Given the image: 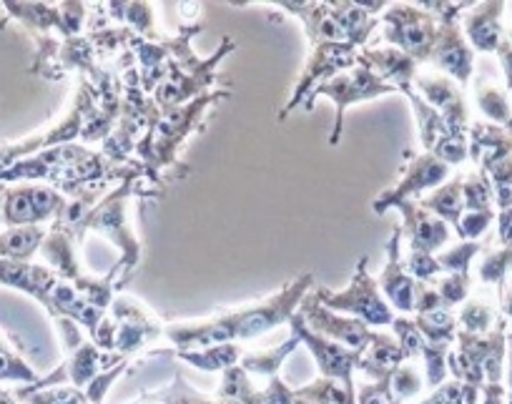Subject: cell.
<instances>
[{
	"mask_svg": "<svg viewBox=\"0 0 512 404\" xmlns=\"http://www.w3.org/2000/svg\"><path fill=\"white\" fill-rule=\"evenodd\" d=\"M299 347V339L297 337H289L287 342H282L279 347L267 349V352H246L241 357L239 367L244 369L249 377H262V379H274L279 377V369H282L284 359Z\"/></svg>",
	"mask_w": 512,
	"mask_h": 404,
	"instance_id": "cell-29",
	"label": "cell"
},
{
	"mask_svg": "<svg viewBox=\"0 0 512 404\" xmlns=\"http://www.w3.org/2000/svg\"><path fill=\"white\" fill-rule=\"evenodd\" d=\"M402 96L410 101L412 113H415V118H417V131H420L422 149H425L427 154H432V151H435L437 146H440L442 141H445L447 136H452L455 131H450V128H447V123L442 121L440 113H437L432 106H427V103L417 96L415 88L405 91Z\"/></svg>",
	"mask_w": 512,
	"mask_h": 404,
	"instance_id": "cell-26",
	"label": "cell"
},
{
	"mask_svg": "<svg viewBox=\"0 0 512 404\" xmlns=\"http://www.w3.org/2000/svg\"><path fill=\"white\" fill-rule=\"evenodd\" d=\"M397 211L402 214V234H405L410 251L435 254L450 241V226L427 209H422L420 201H402V204H397Z\"/></svg>",
	"mask_w": 512,
	"mask_h": 404,
	"instance_id": "cell-19",
	"label": "cell"
},
{
	"mask_svg": "<svg viewBox=\"0 0 512 404\" xmlns=\"http://www.w3.org/2000/svg\"><path fill=\"white\" fill-rule=\"evenodd\" d=\"M415 324L420 329L422 337L430 344H442V347H452L457 339V317L450 309H435V312L415 314Z\"/></svg>",
	"mask_w": 512,
	"mask_h": 404,
	"instance_id": "cell-31",
	"label": "cell"
},
{
	"mask_svg": "<svg viewBox=\"0 0 512 404\" xmlns=\"http://www.w3.org/2000/svg\"><path fill=\"white\" fill-rule=\"evenodd\" d=\"M0 382L36 384L38 374L36 369H31L23 362L21 354H8V357H0Z\"/></svg>",
	"mask_w": 512,
	"mask_h": 404,
	"instance_id": "cell-45",
	"label": "cell"
},
{
	"mask_svg": "<svg viewBox=\"0 0 512 404\" xmlns=\"http://www.w3.org/2000/svg\"><path fill=\"white\" fill-rule=\"evenodd\" d=\"M359 63L372 68V71L377 73V78H382L384 83L395 86L400 93L415 88V81L417 76H420V68H422L415 58L402 53L400 48L367 46L359 51Z\"/></svg>",
	"mask_w": 512,
	"mask_h": 404,
	"instance_id": "cell-20",
	"label": "cell"
},
{
	"mask_svg": "<svg viewBox=\"0 0 512 404\" xmlns=\"http://www.w3.org/2000/svg\"><path fill=\"white\" fill-rule=\"evenodd\" d=\"M211 397L196 392L189 382L184 379V374H176L171 379L169 387H161L156 392H146L136 399L134 404H206Z\"/></svg>",
	"mask_w": 512,
	"mask_h": 404,
	"instance_id": "cell-32",
	"label": "cell"
},
{
	"mask_svg": "<svg viewBox=\"0 0 512 404\" xmlns=\"http://www.w3.org/2000/svg\"><path fill=\"white\" fill-rule=\"evenodd\" d=\"M402 364H405V357H402L400 342L392 334L374 332V339L359 359V372L367 374L372 382H379V379H392V374Z\"/></svg>",
	"mask_w": 512,
	"mask_h": 404,
	"instance_id": "cell-23",
	"label": "cell"
},
{
	"mask_svg": "<svg viewBox=\"0 0 512 404\" xmlns=\"http://www.w3.org/2000/svg\"><path fill=\"white\" fill-rule=\"evenodd\" d=\"M405 266H407V272H410L417 282L432 284L442 277V269H440V264H437V256L427 254V251H410Z\"/></svg>",
	"mask_w": 512,
	"mask_h": 404,
	"instance_id": "cell-43",
	"label": "cell"
},
{
	"mask_svg": "<svg viewBox=\"0 0 512 404\" xmlns=\"http://www.w3.org/2000/svg\"><path fill=\"white\" fill-rule=\"evenodd\" d=\"M108 314L116 322V354L121 357L131 359L141 349L149 347L154 339L164 337V324L136 297L116 294Z\"/></svg>",
	"mask_w": 512,
	"mask_h": 404,
	"instance_id": "cell-14",
	"label": "cell"
},
{
	"mask_svg": "<svg viewBox=\"0 0 512 404\" xmlns=\"http://www.w3.org/2000/svg\"><path fill=\"white\" fill-rule=\"evenodd\" d=\"M312 289L314 274L307 272L284 284L277 294L249 304V307H239L234 312H224L219 317L201 319V322L166 324L164 337L169 339L174 352H194V349L216 347V344L249 342V339L262 337L282 324H289L302 299Z\"/></svg>",
	"mask_w": 512,
	"mask_h": 404,
	"instance_id": "cell-1",
	"label": "cell"
},
{
	"mask_svg": "<svg viewBox=\"0 0 512 404\" xmlns=\"http://www.w3.org/2000/svg\"><path fill=\"white\" fill-rule=\"evenodd\" d=\"M103 11L116 26L128 28L141 41H159L161 38L156 33V18L151 3H106Z\"/></svg>",
	"mask_w": 512,
	"mask_h": 404,
	"instance_id": "cell-24",
	"label": "cell"
},
{
	"mask_svg": "<svg viewBox=\"0 0 512 404\" xmlns=\"http://www.w3.org/2000/svg\"><path fill=\"white\" fill-rule=\"evenodd\" d=\"M437 18V41L432 48L430 66L440 68L457 86H467L475 71V51L467 43L460 16L467 3H422Z\"/></svg>",
	"mask_w": 512,
	"mask_h": 404,
	"instance_id": "cell-9",
	"label": "cell"
},
{
	"mask_svg": "<svg viewBox=\"0 0 512 404\" xmlns=\"http://www.w3.org/2000/svg\"><path fill=\"white\" fill-rule=\"evenodd\" d=\"M312 292L302 299V304H299L297 309V312L302 314L304 324H307L312 332L322 334V337L332 339V342L342 344V347L352 349V352H364V349L369 347V342L374 339V329L367 327L364 322H359V319L347 317V314H337L332 312V309L322 307Z\"/></svg>",
	"mask_w": 512,
	"mask_h": 404,
	"instance_id": "cell-15",
	"label": "cell"
},
{
	"mask_svg": "<svg viewBox=\"0 0 512 404\" xmlns=\"http://www.w3.org/2000/svg\"><path fill=\"white\" fill-rule=\"evenodd\" d=\"M417 96L427 103V106L435 108L442 116V121L447 123V128L455 133L470 131V113H467L465 96H462V88L457 86L452 78L440 76V73H422L415 81Z\"/></svg>",
	"mask_w": 512,
	"mask_h": 404,
	"instance_id": "cell-18",
	"label": "cell"
},
{
	"mask_svg": "<svg viewBox=\"0 0 512 404\" xmlns=\"http://www.w3.org/2000/svg\"><path fill=\"white\" fill-rule=\"evenodd\" d=\"M392 332H395V339L400 342L402 357L405 362H415V359H422L427 347V339L422 337L420 329H417L415 319L412 317H397L392 322Z\"/></svg>",
	"mask_w": 512,
	"mask_h": 404,
	"instance_id": "cell-38",
	"label": "cell"
},
{
	"mask_svg": "<svg viewBox=\"0 0 512 404\" xmlns=\"http://www.w3.org/2000/svg\"><path fill=\"white\" fill-rule=\"evenodd\" d=\"M387 6H390V3H354V0H339V3H329V11H332V18L337 21L344 41L362 51V48H367L369 36L374 33V28L379 26V11Z\"/></svg>",
	"mask_w": 512,
	"mask_h": 404,
	"instance_id": "cell-21",
	"label": "cell"
},
{
	"mask_svg": "<svg viewBox=\"0 0 512 404\" xmlns=\"http://www.w3.org/2000/svg\"><path fill=\"white\" fill-rule=\"evenodd\" d=\"M6 194H8V184L0 181V216H3V204H6Z\"/></svg>",
	"mask_w": 512,
	"mask_h": 404,
	"instance_id": "cell-50",
	"label": "cell"
},
{
	"mask_svg": "<svg viewBox=\"0 0 512 404\" xmlns=\"http://www.w3.org/2000/svg\"><path fill=\"white\" fill-rule=\"evenodd\" d=\"M462 199L465 211H492L495 204V191H492L490 176L485 171H472L462 179Z\"/></svg>",
	"mask_w": 512,
	"mask_h": 404,
	"instance_id": "cell-35",
	"label": "cell"
},
{
	"mask_svg": "<svg viewBox=\"0 0 512 404\" xmlns=\"http://www.w3.org/2000/svg\"><path fill=\"white\" fill-rule=\"evenodd\" d=\"M447 179H450V166L437 161L427 151L425 154H410V161L402 166V179L390 189H384L372 201V211L382 216L384 211L397 209V204H402V201L425 199V191L440 189Z\"/></svg>",
	"mask_w": 512,
	"mask_h": 404,
	"instance_id": "cell-13",
	"label": "cell"
},
{
	"mask_svg": "<svg viewBox=\"0 0 512 404\" xmlns=\"http://www.w3.org/2000/svg\"><path fill=\"white\" fill-rule=\"evenodd\" d=\"M480 241H460L452 249L442 251L437 256V264L442 269V277L445 274H470V264L477 254H480Z\"/></svg>",
	"mask_w": 512,
	"mask_h": 404,
	"instance_id": "cell-37",
	"label": "cell"
},
{
	"mask_svg": "<svg viewBox=\"0 0 512 404\" xmlns=\"http://www.w3.org/2000/svg\"><path fill=\"white\" fill-rule=\"evenodd\" d=\"M294 392L299 399L312 404H357V384L339 382V379L319 377Z\"/></svg>",
	"mask_w": 512,
	"mask_h": 404,
	"instance_id": "cell-30",
	"label": "cell"
},
{
	"mask_svg": "<svg viewBox=\"0 0 512 404\" xmlns=\"http://www.w3.org/2000/svg\"><path fill=\"white\" fill-rule=\"evenodd\" d=\"M46 226H16L0 234V259L6 261H33V256L41 254V246L46 241Z\"/></svg>",
	"mask_w": 512,
	"mask_h": 404,
	"instance_id": "cell-25",
	"label": "cell"
},
{
	"mask_svg": "<svg viewBox=\"0 0 512 404\" xmlns=\"http://www.w3.org/2000/svg\"><path fill=\"white\" fill-rule=\"evenodd\" d=\"M128 364H131V359H123L121 364H116V367H111V369H106V372H103V374H98V377L93 379V382L86 387L88 402H91V404H103V402H106L108 389H111V384L116 382V379L121 377L123 372H126Z\"/></svg>",
	"mask_w": 512,
	"mask_h": 404,
	"instance_id": "cell-46",
	"label": "cell"
},
{
	"mask_svg": "<svg viewBox=\"0 0 512 404\" xmlns=\"http://www.w3.org/2000/svg\"><path fill=\"white\" fill-rule=\"evenodd\" d=\"M497 56H500L502 68H505V78H507V88H512V43L502 41L500 48H497Z\"/></svg>",
	"mask_w": 512,
	"mask_h": 404,
	"instance_id": "cell-48",
	"label": "cell"
},
{
	"mask_svg": "<svg viewBox=\"0 0 512 404\" xmlns=\"http://www.w3.org/2000/svg\"><path fill=\"white\" fill-rule=\"evenodd\" d=\"M314 297L322 307L332 309L337 314H347V317L359 319L367 327H392L397 314L387 304V299L379 292L377 279L369 274V259L362 256L354 266V277L347 289L342 292H332L327 287H314Z\"/></svg>",
	"mask_w": 512,
	"mask_h": 404,
	"instance_id": "cell-7",
	"label": "cell"
},
{
	"mask_svg": "<svg viewBox=\"0 0 512 404\" xmlns=\"http://www.w3.org/2000/svg\"><path fill=\"white\" fill-rule=\"evenodd\" d=\"M480 392L482 389L467 387L457 379H450L442 387H437L430 397L422 399L420 404H480Z\"/></svg>",
	"mask_w": 512,
	"mask_h": 404,
	"instance_id": "cell-40",
	"label": "cell"
},
{
	"mask_svg": "<svg viewBox=\"0 0 512 404\" xmlns=\"http://www.w3.org/2000/svg\"><path fill=\"white\" fill-rule=\"evenodd\" d=\"M390 93H400L395 86L390 83H384L382 78H377V73L372 68H367L364 63H357L352 66L349 71L339 73V76L329 78L324 81L322 86H317L312 91V96L304 101V111H312V103L314 98H329L337 108V118H334V128L329 133V146H339L342 141V133H344V116L352 106L364 101H374V98H382V96H390Z\"/></svg>",
	"mask_w": 512,
	"mask_h": 404,
	"instance_id": "cell-8",
	"label": "cell"
},
{
	"mask_svg": "<svg viewBox=\"0 0 512 404\" xmlns=\"http://www.w3.org/2000/svg\"><path fill=\"white\" fill-rule=\"evenodd\" d=\"M502 3H480V6H472V11L465 16L462 23V31H465L467 43L472 48L482 53H497L500 43L505 41L500 28V16H502Z\"/></svg>",
	"mask_w": 512,
	"mask_h": 404,
	"instance_id": "cell-22",
	"label": "cell"
},
{
	"mask_svg": "<svg viewBox=\"0 0 512 404\" xmlns=\"http://www.w3.org/2000/svg\"><path fill=\"white\" fill-rule=\"evenodd\" d=\"M201 23H189V26L181 28V46L176 51L174 61L166 68L164 78H161L159 86L154 88L151 98L159 106V111L174 106H184V103L194 101V98L204 96V93L216 91V83H219V66L226 56L236 51L234 38L224 36L221 46L216 48V53H211L209 58H199L191 51V38L201 33Z\"/></svg>",
	"mask_w": 512,
	"mask_h": 404,
	"instance_id": "cell-4",
	"label": "cell"
},
{
	"mask_svg": "<svg viewBox=\"0 0 512 404\" xmlns=\"http://www.w3.org/2000/svg\"><path fill=\"white\" fill-rule=\"evenodd\" d=\"M507 344H510V347H512V334H510V337H507Z\"/></svg>",
	"mask_w": 512,
	"mask_h": 404,
	"instance_id": "cell-52",
	"label": "cell"
},
{
	"mask_svg": "<svg viewBox=\"0 0 512 404\" xmlns=\"http://www.w3.org/2000/svg\"><path fill=\"white\" fill-rule=\"evenodd\" d=\"M41 256L46 259V266H51L53 272L61 274L88 304L108 312L116 299V272H108L106 277H96V274L86 272V266L81 264L76 251V241L66 234V231L48 226V236L41 246Z\"/></svg>",
	"mask_w": 512,
	"mask_h": 404,
	"instance_id": "cell-6",
	"label": "cell"
},
{
	"mask_svg": "<svg viewBox=\"0 0 512 404\" xmlns=\"http://www.w3.org/2000/svg\"><path fill=\"white\" fill-rule=\"evenodd\" d=\"M379 23L384 26L382 38L392 48H400L420 66L430 63L437 41V18L422 3H390L379 16Z\"/></svg>",
	"mask_w": 512,
	"mask_h": 404,
	"instance_id": "cell-10",
	"label": "cell"
},
{
	"mask_svg": "<svg viewBox=\"0 0 512 404\" xmlns=\"http://www.w3.org/2000/svg\"><path fill=\"white\" fill-rule=\"evenodd\" d=\"M357 404H400V399L392 394L390 379L379 382H362L357 387Z\"/></svg>",
	"mask_w": 512,
	"mask_h": 404,
	"instance_id": "cell-47",
	"label": "cell"
},
{
	"mask_svg": "<svg viewBox=\"0 0 512 404\" xmlns=\"http://www.w3.org/2000/svg\"><path fill=\"white\" fill-rule=\"evenodd\" d=\"M497 219L495 209L492 211H465L457 224V236L462 241H477V236H482L487 231V226Z\"/></svg>",
	"mask_w": 512,
	"mask_h": 404,
	"instance_id": "cell-44",
	"label": "cell"
},
{
	"mask_svg": "<svg viewBox=\"0 0 512 404\" xmlns=\"http://www.w3.org/2000/svg\"><path fill=\"white\" fill-rule=\"evenodd\" d=\"M420 206H422V209L430 211V214H435L437 219L445 221L450 229H457L462 214H465V199H462V179H460V176H457V179H452V181H445L440 189H435L430 196L420 199Z\"/></svg>",
	"mask_w": 512,
	"mask_h": 404,
	"instance_id": "cell-27",
	"label": "cell"
},
{
	"mask_svg": "<svg viewBox=\"0 0 512 404\" xmlns=\"http://www.w3.org/2000/svg\"><path fill=\"white\" fill-rule=\"evenodd\" d=\"M134 196H161L154 186L146 179H126L121 184L113 186L106 196L96 204V209L91 211L86 221V231L93 234H101L103 239L111 241L118 251H121V259L113 264V272H121L126 269V274L121 277V282L116 284V292L121 287H126V282L134 277V272L141 264V241L136 236L134 226L128 221V204Z\"/></svg>",
	"mask_w": 512,
	"mask_h": 404,
	"instance_id": "cell-5",
	"label": "cell"
},
{
	"mask_svg": "<svg viewBox=\"0 0 512 404\" xmlns=\"http://www.w3.org/2000/svg\"><path fill=\"white\" fill-rule=\"evenodd\" d=\"M475 98L487 121L512 131V108L510 103H507L505 91H500L497 86H485V83H480V86L475 88Z\"/></svg>",
	"mask_w": 512,
	"mask_h": 404,
	"instance_id": "cell-33",
	"label": "cell"
},
{
	"mask_svg": "<svg viewBox=\"0 0 512 404\" xmlns=\"http://www.w3.org/2000/svg\"><path fill=\"white\" fill-rule=\"evenodd\" d=\"M0 287H11L18 292L36 299L51 319H73L78 327L88 332V339L96 334L108 312L88 304L66 279L53 272L46 264H33V261H6L0 259Z\"/></svg>",
	"mask_w": 512,
	"mask_h": 404,
	"instance_id": "cell-3",
	"label": "cell"
},
{
	"mask_svg": "<svg viewBox=\"0 0 512 404\" xmlns=\"http://www.w3.org/2000/svg\"><path fill=\"white\" fill-rule=\"evenodd\" d=\"M402 239H405L402 229L392 231L390 241H387V261H384V269L379 274L377 284L382 297L392 307V312H400L402 317H410V314H415L420 282L407 272L405 259H402Z\"/></svg>",
	"mask_w": 512,
	"mask_h": 404,
	"instance_id": "cell-17",
	"label": "cell"
},
{
	"mask_svg": "<svg viewBox=\"0 0 512 404\" xmlns=\"http://www.w3.org/2000/svg\"><path fill=\"white\" fill-rule=\"evenodd\" d=\"M497 319H500V314L492 312L487 304L477 302V299H470V302H465V307H462L460 317H457V327H460V332H467V334H490L492 329H495Z\"/></svg>",
	"mask_w": 512,
	"mask_h": 404,
	"instance_id": "cell-36",
	"label": "cell"
},
{
	"mask_svg": "<svg viewBox=\"0 0 512 404\" xmlns=\"http://www.w3.org/2000/svg\"><path fill=\"white\" fill-rule=\"evenodd\" d=\"M510 347V344H507ZM507 404H512V347L507 349Z\"/></svg>",
	"mask_w": 512,
	"mask_h": 404,
	"instance_id": "cell-49",
	"label": "cell"
},
{
	"mask_svg": "<svg viewBox=\"0 0 512 404\" xmlns=\"http://www.w3.org/2000/svg\"><path fill=\"white\" fill-rule=\"evenodd\" d=\"M512 266V249H497V251H490V254L482 259V266H480V279L485 284H497V287H502V282H505L507 272H510Z\"/></svg>",
	"mask_w": 512,
	"mask_h": 404,
	"instance_id": "cell-41",
	"label": "cell"
},
{
	"mask_svg": "<svg viewBox=\"0 0 512 404\" xmlns=\"http://www.w3.org/2000/svg\"><path fill=\"white\" fill-rule=\"evenodd\" d=\"M229 96V88H216V91L204 93V96L194 98V101L184 103V106L159 111L156 121L151 123V128L146 131L144 139L136 144L134 151V159L144 169L146 181L159 194H164L166 189L164 174H186V166L179 161L181 146L186 144L191 133L199 131L206 113Z\"/></svg>",
	"mask_w": 512,
	"mask_h": 404,
	"instance_id": "cell-2",
	"label": "cell"
},
{
	"mask_svg": "<svg viewBox=\"0 0 512 404\" xmlns=\"http://www.w3.org/2000/svg\"><path fill=\"white\" fill-rule=\"evenodd\" d=\"M206 404H229V402H221V399H209Z\"/></svg>",
	"mask_w": 512,
	"mask_h": 404,
	"instance_id": "cell-51",
	"label": "cell"
},
{
	"mask_svg": "<svg viewBox=\"0 0 512 404\" xmlns=\"http://www.w3.org/2000/svg\"><path fill=\"white\" fill-rule=\"evenodd\" d=\"M359 63V48L349 46L347 41H314L309 43V56L307 66H304L302 76H299L297 86H294L292 96L284 103V108L279 111L277 121H287L299 106H304L312 91L317 86H322L329 78L339 76V73L349 71L352 66Z\"/></svg>",
	"mask_w": 512,
	"mask_h": 404,
	"instance_id": "cell-11",
	"label": "cell"
},
{
	"mask_svg": "<svg viewBox=\"0 0 512 404\" xmlns=\"http://www.w3.org/2000/svg\"><path fill=\"white\" fill-rule=\"evenodd\" d=\"M16 399L21 404H91L88 402L83 389L63 384V387H48V389H31L23 387L16 392Z\"/></svg>",
	"mask_w": 512,
	"mask_h": 404,
	"instance_id": "cell-34",
	"label": "cell"
},
{
	"mask_svg": "<svg viewBox=\"0 0 512 404\" xmlns=\"http://www.w3.org/2000/svg\"><path fill=\"white\" fill-rule=\"evenodd\" d=\"M68 199L48 184H18L8 186L6 204H3V224L8 229L16 226H46L61 219Z\"/></svg>",
	"mask_w": 512,
	"mask_h": 404,
	"instance_id": "cell-12",
	"label": "cell"
},
{
	"mask_svg": "<svg viewBox=\"0 0 512 404\" xmlns=\"http://www.w3.org/2000/svg\"><path fill=\"white\" fill-rule=\"evenodd\" d=\"M289 327H292V337H297L299 344H304V347L309 349V354H312L314 362H317L322 377L354 384V372L359 369L362 352H352V349L342 347V344L312 332V329L304 324L302 314L299 312L289 319Z\"/></svg>",
	"mask_w": 512,
	"mask_h": 404,
	"instance_id": "cell-16",
	"label": "cell"
},
{
	"mask_svg": "<svg viewBox=\"0 0 512 404\" xmlns=\"http://www.w3.org/2000/svg\"><path fill=\"white\" fill-rule=\"evenodd\" d=\"M390 382H392V394L400 399V404L407 402V399L417 397V394L422 392V377L412 362L402 364V367L392 374Z\"/></svg>",
	"mask_w": 512,
	"mask_h": 404,
	"instance_id": "cell-42",
	"label": "cell"
},
{
	"mask_svg": "<svg viewBox=\"0 0 512 404\" xmlns=\"http://www.w3.org/2000/svg\"><path fill=\"white\" fill-rule=\"evenodd\" d=\"M244 349L241 344H216V347L206 349H194V352H174L176 359L186 362L189 367L201 369V372H221L236 367L244 357Z\"/></svg>",
	"mask_w": 512,
	"mask_h": 404,
	"instance_id": "cell-28",
	"label": "cell"
},
{
	"mask_svg": "<svg viewBox=\"0 0 512 404\" xmlns=\"http://www.w3.org/2000/svg\"><path fill=\"white\" fill-rule=\"evenodd\" d=\"M432 287L440 294V302L445 309H455L457 304H465L467 297H470L472 279L470 274H445L437 282H432Z\"/></svg>",
	"mask_w": 512,
	"mask_h": 404,
	"instance_id": "cell-39",
	"label": "cell"
}]
</instances>
